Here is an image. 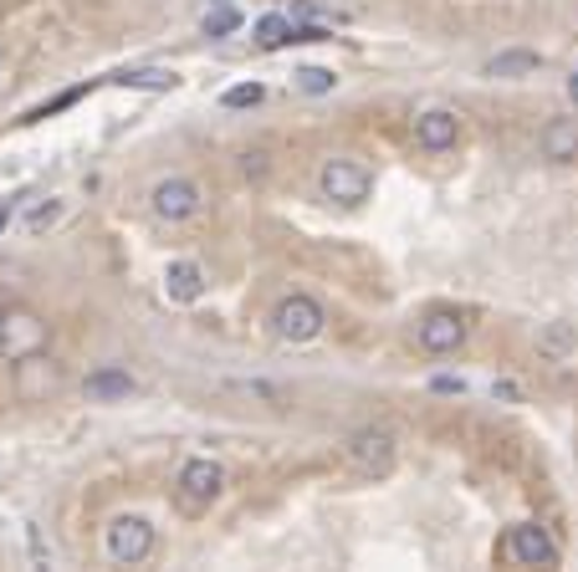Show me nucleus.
<instances>
[{"mask_svg":"<svg viewBox=\"0 0 578 572\" xmlns=\"http://www.w3.org/2000/svg\"><path fill=\"white\" fill-rule=\"evenodd\" d=\"M16 369V394L21 399H47V394H57V384H62V369L47 358V348L32 358H21V363H11Z\"/></svg>","mask_w":578,"mask_h":572,"instance_id":"10","label":"nucleus"},{"mask_svg":"<svg viewBox=\"0 0 578 572\" xmlns=\"http://www.w3.org/2000/svg\"><path fill=\"white\" fill-rule=\"evenodd\" d=\"M47 318L41 312H32V307H5L0 312V353H5V363H21V358H32L47 348Z\"/></svg>","mask_w":578,"mask_h":572,"instance_id":"3","label":"nucleus"},{"mask_svg":"<svg viewBox=\"0 0 578 572\" xmlns=\"http://www.w3.org/2000/svg\"><path fill=\"white\" fill-rule=\"evenodd\" d=\"M241 174H246V179H267V153L261 149L241 153Z\"/></svg>","mask_w":578,"mask_h":572,"instance_id":"21","label":"nucleus"},{"mask_svg":"<svg viewBox=\"0 0 578 572\" xmlns=\"http://www.w3.org/2000/svg\"><path fill=\"white\" fill-rule=\"evenodd\" d=\"M502 552H507L517 568H553V562H558V542L548 537V526L522 522V526H512L507 532Z\"/></svg>","mask_w":578,"mask_h":572,"instance_id":"7","label":"nucleus"},{"mask_svg":"<svg viewBox=\"0 0 578 572\" xmlns=\"http://www.w3.org/2000/svg\"><path fill=\"white\" fill-rule=\"evenodd\" d=\"M5 225H11V200H0V236H5Z\"/></svg>","mask_w":578,"mask_h":572,"instance_id":"24","label":"nucleus"},{"mask_svg":"<svg viewBox=\"0 0 578 572\" xmlns=\"http://www.w3.org/2000/svg\"><path fill=\"white\" fill-rule=\"evenodd\" d=\"M297 83H303V92H333L339 77H333L328 67H303V72H297Z\"/></svg>","mask_w":578,"mask_h":572,"instance_id":"19","label":"nucleus"},{"mask_svg":"<svg viewBox=\"0 0 578 572\" xmlns=\"http://www.w3.org/2000/svg\"><path fill=\"white\" fill-rule=\"evenodd\" d=\"M236 26H241V16L231 11V5H221V11H210V16H205V36H231Z\"/></svg>","mask_w":578,"mask_h":572,"instance_id":"18","label":"nucleus"},{"mask_svg":"<svg viewBox=\"0 0 578 572\" xmlns=\"http://www.w3.org/2000/svg\"><path fill=\"white\" fill-rule=\"evenodd\" d=\"M153 552V526L144 517H113L108 522V557L123 562V568H138V562H149Z\"/></svg>","mask_w":578,"mask_h":572,"instance_id":"6","label":"nucleus"},{"mask_svg":"<svg viewBox=\"0 0 578 572\" xmlns=\"http://www.w3.org/2000/svg\"><path fill=\"white\" fill-rule=\"evenodd\" d=\"M487 72L492 77H528V72H538V57L532 51H502V57L487 62Z\"/></svg>","mask_w":578,"mask_h":572,"instance_id":"16","label":"nucleus"},{"mask_svg":"<svg viewBox=\"0 0 578 572\" xmlns=\"http://www.w3.org/2000/svg\"><path fill=\"white\" fill-rule=\"evenodd\" d=\"M538 149H543V159H553V164H574V159H578V119H553V123H543V134H538Z\"/></svg>","mask_w":578,"mask_h":572,"instance_id":"12","label":"nucleus"},{"mask_svg":"<svg viewBox=\"0 0 578 572\" xmlns=\"http://www.w3.org/2000/svg\"><path fill=\"white\" fill-rule=\"evenodd\" d=\"M287 41H297V21H287V16H261L256 21V47L276 51V47H287Z\"/></svg>","mask_w":578,"mask_h":572,"instance_id":"15","label":"nucleus"},{"mask_svg":"<svg viewBox=\"0 0 578 572\" xmlns=\"http://www.w3.org/2000/svg\"><path fill=\"white\" fill-rule=\"evenodd\" d=\"M113 83H123V87H153V92H170L180 77L174 72H159V67H144V72H119Z\"/></svg>","mask_w":578,"mask_h":572,"instance_id":"17","label":"nucleus"},{"mask_svg":"<svg viewBox=\"0 0 578 572\" xmlns=\"http://www.w3.org/2000/svg\"><path fill=\"white\" fill-rule=\"evenodd\" d=\"M318 189H323V200L354 210V204H364L374 195V174L358 164V159H328V164L318 169Z\"/></svg>","mask_w":578,"mask_h":572,"instance_id":"5","label":"nucleus"},{"mask_svg":"<svg viewBox=\"0 0 578 572\" xmlns=\"http://www.w3.org/2000/svg\"><path fill=\"white\" fill-rule=\"evenodd\" d=\"M568 343H574V337H568V327H553V333H548V348H553V353H563Z\"/></svg>","mask_w":578,"mask_h":572,"instance_id":"22","label":"nucleus"},{"mask_svg":"<svg viewBox=\"0 0 578 572\" xmlns=\"http://www.w3.org/2000/svg\"><path fill=\"white\" fill-rule=\"evenodd\" d=\"M415 337H420V348H426V353L445 358V353H456L460 343H466V318H460V312H451V307H435V312H426V318H420Z\"/></svg>","mask_w":578,"mask_h":572,"instance_id":"8","label":"nucleus"},{"mask_svg":"<svg viewBox=\"0 0 578 572\" xmlns=\"http://www.w3.org/2000/svg\"><path fill=\"white\" fill-rule=\"evenodd\" d=\"M134 394V373L128 369H98L87 373V399H98V405H113V399H128Z\"/></svg>","mask_w":578,"mask_h":572,"instance_id":"14","label":"nucleus"},{"mask_svg":"<svg viewBox=\"0 0 578 572\" xmlns=\"http://www.w3.org/2000/svg\"><path fill=\"white\" fill-rule=\"evenodd\" d=\"M568 98H574V102H578V77H574V83H568Z\"/></svg>","mask_w":578,"mask_h":572,"instance_id":"25","label":"nucleus"},{"mask_svg":"<svg viewBox=\"0 0 578 572\" xmlns=\"http://www.w3.org/2000/svg\"><path fill=\"white\" fill-rule=\"evenodd\" d=\"M415 144L426 153H445L460 144V119L451 108H426V113H415Z\"/></svg>","mask_w":578,"mask_h":572,"instance_id":"9","label":"nucleus"},{"mask_svg":"<svg viewBox=\"0 0 578 572\" xmlns=\"http://www.w3.org/2000/svg\"><path fill=\"white\" fill-rule=\"evenodd\" d=\"M267 98V92H261V83H241V87H231V92H225V108H256V102Z\"/></svg>","mask_w":578,"mask_h":572,"instance_id":"20","label":"nucleus"},{"mask_svg":"<svg viewBox=\"0 0 578 572\" xmlns=\"http://www.w3.org/2000/svg\"><path fill=\"white\" fill-rule=\"evenodd\" d=\"M0 312H5V307H0Z\"/></svg>","mask_w":578,"mask_h":572,"instance_id":"27","label":"nucleus"},{"mask_svg":"<svg viewBox=\"0 0 578 572\" xmlns=\"http://www.w3.org/2000/svg\"><path fill=\"white\" fill-rule=\"evenodd\" d=\"M164 297H170V302H200L205 271L195 266V261H170V266H164Z\"/></svg>","mask_w":578,"mask_h":572,"instance_id":"13","label":"nucleus"},{"mask_svg":"<svg viewBox=\"0 0 578 572\" xmlns=\"http://www.w3.org/2000/svg\"><path fill=\"white\" fill-rule=\"evenodd\" d=\"M0 62H5V47H0Z\"/></svg>","mask_w":578,"mask_h":572,"instance_id":"26","label":"nucleus"},{"mask_svg":"<svg viewBox=\"0 0 578 572\" xmlns=\"http://www.w3.org/2000/svg\"><path fill=\"white\" fill-rule=\"evenodd\" d=\"M47 220H57V204H47V210H36V215H32V231H41Z\"/></svg>","mask_w":578,"mask_h":572,"instance_id":"23","label":"nucleus"},{"mask_svg":"<svg viewBox=\"0 0 578 572\" xmlns=\"http://www.w3.org/2000/svg\"><path fill=\"white\" fill-rule=\"evenodd\" d=\"M323 302L318 297H307V291H292V297H282V302L272 307V333L282 337V343H312V337L323 333Z\"/></svg>","mask_w":578,"mask_h":572,"instance_id":"4","label":"nucleus"},{"mask_svg":"<svg viewBox=\"0 0 578 572\" xmlns=\"http://www.w3.org/2000/svg\"><path fill=\"white\" fill-rule=\"evenodd\" d=\"M225 490V465L221 460H185L180 475H174V506L185 517H205L210 506L221 501Z\"/></svg>","mask_w":578,"mask_h":572,"instance_id":"2","label":"nucleus"},{"mask_svg":"<svg viewBox=\"0 0 578 572\" xmlns=\"http://www.w3.org/2000/svg\"><path fill=\"white\" fill-rule=\"evenodd\" d=\"M200 210V189L189 185V179H159L153 185V215L170 220V225H180V220H189Z\"/></svg>","mask_w":578,"mask_h":572,"instance_id":"11","label":"nucleus"},{"mask_svg":"<svg viewBox=\"0 0 578 572\" xmlns=\"http://www.w3.org/2000/svg\"><path fill=\"white\" fill-rule=\"evenodd\" d=\"M343 460H348V471L364 475V481H384V475L394 471V460H399V439H394V430H384V424H364V430L348 435Z\"/></svg>","mask_w":578,"mask_h":572,"instance_id":"1","label":"nucleus"}]
</instances>
